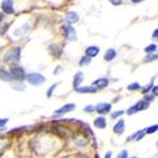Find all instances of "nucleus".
<instances>
[{
    "label": "nucleus",
    "instance_id": "5",
    "mask_svg": "<svg viewBox=\"0 0 158 158\" xmlns=\"http://www.w3.org/2000/svg\"><path fill=\"white\" fill-rule=\"evenodd\" d=\"M77 107L75 104L73 103H68L65 105H63L62 107H60L59 110H56V113H54V116H59V115H63V114H66V113H70L74 110V108Z\"/></svg>",
    "mask_w": 158,
    "mask_h": 158
},
{
    "label": "nucleus",
    "instance_id": "9",
    "mask_svg": "<svg viewBox=\"0 0 158 158\" xmlns=\"http://www.w3.org/2000/svg\"><path fill=\"white\" fill-rule=\"evenodd\" d=\"M113 129H114V133H116V134H118V135H122L125 131V122L123 121V119H118V122L115 124V126H114Z\"/></svg>",
    "mask_w": 158,
    "mask_h": 158
},
{
    "label": "nucleus",
    "instance_id": "27",
    "mask_svg": "<svg viewBox=\"0 0 158 158\" xmlns=\"http://www.w3.org/2000/svg\"><path fill=\"white\" fill-rule=\"evenodd\" d=\"M123 114H124V111H119V112H116V113L112 114V117H113V118H115V117H118V116L123 115Z\"/></svg>",
    "mask_w": 158,
    "mask_h": 158
},
{
    "label": "nucleus",
    "instance_id": "20",
    "mask_svg": "<svg viewBox=\"0 0 158 158\" xmlns=\"http://www.w3.org/2000/svg\"><path fill=\"white\" fill-rule=\"evenodd\" d=\"M156 50H157V45L156 44H150L145 48V52H147V53H152V52L154 53Z\"/></svg>",
    "mask_w": 158,
    "mask_h": 158
},
{
    "label": "nucleus",
    "instance_id": "2",
    "mask_svg": "<svg viewBox=\"0 0 158 158\" xmlns=\"http://www.w3.org/2000/svg\"><path fill=\"white\" fill-rule=\"evenodd\" d=\"M26 77L27 81L29 82L31 85H33V86H39V85L43 84L45 81V77L40 73H30Z\"/></svg>",
    "mask_w": 158,
    "mask_h": 158
},
{
    "label": "nucleus",
    "instance_id": "35",
    "mask_svg": "<svg viewBox=\"0 0 158 158\" xmlns=\"http://www.w3.org/2000/svg\"><path fill=\"white\" fill-rule=\"evenodd\" d=\"M2 19H3V16L1 15V13H0V22H1V20H2Z\"/></svg>",
    "mask_w": 158,
    "mask_h": 158
},
{
    "label": "nucleus",
    "instance_id": "14",
    "mask_svg": "<svg viewBox=\"0 0 158 158\" xmlns=\"http://www.w3.org/2000/svg\"><path fill=\"white\" fill-rule=\"evenodd\" d=\"M49 50H50L51 54L54 56H60L61 54H62V52H63V51H62V48L56 44H51L50 48H49Z\"/></svg>",
    "mask_w": 158,
    "mask_h": 158
},
{
    "label": "nucleus",
    "instance_id": "22",
    "mask_svg": "<svg viewBox=\"0 0 158 158\" xmlns=\"http://www.w3.org/2000/svg\"><path fill=\"white\" fill-rule=\"evenodd\" d=\"M58 86V84H53L52 86L50 87V89H49V90L47 91V96L48 98H51V96H52V93H53V91H54V89H56V87Z\"/></svg>",
    "mask_w": 158,
    "mask_h": 158
},
{
    "label": "nucleus",
    "instance_id": "31",
    "mask_svg": "<svg viewBox=\"0 0 158 158\" xmlns=\"http://www.w3.org/2000/svg\"><path fill=\"white\" fill-rule=\"evenodd\" d=\"M112 157V152H107L105 154V158H111Z\"/></svg>",
    "mask_w": 158,
    "mask_h": 158
},
{
    "label": "nucleus",
    "instance_id": "21",
    "mask_svg": "<svg viewBox=\"0 0 158 158\" xmlns=\"http://www.w3.org/2000/svg\"><path fill=\"white\" fill-rule=\"evenodd\" d=\"M140 89V85L138 83H132V84H129L127 86V90L129 91H135V90H139Z\"/></svg>",
    "mask_w": 158,
    "mask_h": 158
},
{
    "label": "nucleus",
    "instance_id": "23",
    "mask_svg": "<svg viewBox=\"0 0 158 158\" xmlns=\"http://www.w3.org/2000/svg\"><path fill=\"white\" fill-rule=\"evenodd\" d=\"M157 128H158V125H154V126H150L149 128L146 131L147 134H152V133H155L157 132Z\"/></svg>",
    "mask_w": 158,
    "mask_h": 158
},
{
    "label": "nucleus",
    "instance_id": "32",
    "mask_svg": "<svg viewBox=\"0 0 158 158\" xmlns=\"http://www.w3.org/2000/svg\"><path fill=\"white\" fill-rule=\"evenodd\" d=\"M153 93H155V95H157V86H155L153 89Z\"/></svg>",
    "mask_w": 158,
    "mask_h": 158
},
{
    "label": "nucleus",
    "instance_id": "12",
    "mask_svg": "<svg viewBox=\"0 0 158 158\" xmlns=\"http://www.w3.org/2000/svg\"><path fill=\"white\" fill-rule=\"evenodd\" d=\"M83 80H84V74L82 73V72H77V73L75 74V75H74L73 86L75 87V89L80 87V85H81V83L83 82Z\"/></svg>",
    "mask_w": 158,
    "mask_h": 158
},
{
    "label": "nucleus",
    "instance_id": "1",
    "mask_svg": "<svg viewBox=\"0 0 158 158\" xmlns=\"http://www.w3.org/2000/svg\"><path fill=\"white\" fill-rule=\"evenodd\" d=\"M20 54H21V49L20 48L11 49L9 52H7L5 54L3 61L6 63H17L20 60Z\"/></svg>",
    "mask_w": 158,
    "mask_h": 158
},
{
    "label": "nucleus",
    "instance_id": "29",
    "mask_svg": "<svg viewBox=\"0 0 158 158\" xmlns=\"http://www.w3.org/2000/svg\"><path fill=\"white\" fill-rule=\"evenodd\" d=\"M8 123V118H5V119H0V128H2L6 124Z\"/></svg>",
    "mask_w": 158,
    "mask_h": 158
},
{
    "label": "nucleus",
    "instance_id": "19",
    "mask_svg": "<svg viewBox=\"0 0 158 158\" xmlns=\"http://www.w3.org/2000/svg\"><path fill=\"white\" fill-rule=\"evenodd\" d=\"M91 60H92V59L89 58V56H83V58H82L81 60H80L79 64H80V65H81V66H83V65H87V64H90Z\"/></svg>",
    "mask_w": 158,
    "mask_h": 158
},
{
    "label": "nucleus",
    "instance_id": "16",
    "mask_svg": "<svg viewBox=\"0 0 158 158\" xmlns=\"http://www.w3.org/2000/svg\"><path fill=\"white\" fill-rule=\"evenodd\" d=\"M75 91L79 93L85 94V93H95L98 90L94 86H83V87H77V89H75Z\"/></svg>",
    "mask_w": 158,
    "mask_h": 158
},
{
    "label": "nucleus",
    "instance_id": "18",
    "mask_svg": "<svg viewBox=\"0 0 158 158\" xmlns=\"http://www.w3.org/2000/svg\"><path fill=\"white\" fill-rule=\"evenodd\" d=\"M115 56H116V51L114 49H108L105 52V54H104V60L108 62V61H112L113 59H115Z\"/></svg>",
    "mask_w": 158,
    "mask_h": 158
},
{
    "label": "nucleus",
    "instance_id": "28",
    "mask_svg": "<svg viewBox=\"0 0 158 158\" xmlns=\"http://www.w3.org/2000/svg\"><path fill=\"white\" fill-rule=\"evenodd\" d=\"M110 2L114 6H119L122 3V0H110Z\"/></svg>",
    "mask_w": 158,
    "mask_h": 158
},
{
    "label": "nucleus",
    "instance_id": "15",
    "mask_svg": "<svg viewBox=\"0 0 158 158\" xmlns=\"http://www.w3.org/2000/svg\"><path fill=\"white\" fill-rule=\"evenodd\" d=\"M0 80L5 82H11L13 80V77L9 72L5 71L2 69H0Z\"/></svg>",
    "mask_w": 158,
    "mask_h": 158
},
{
    "label": "nucleus",
    "instance_id": "10",
    "mask_svg": "<svg viewBox=\"0 0 158 158\" xmlns=\"http://www.w3.org/2000/svg\"><path fill=\"white\" fill-rule=\"evenodd\" d=\"M98 52H100V49H98V47H96V45H92V47H89L86 49V50H85L86 56H89V58H91V59L98 56Z\"/></svg>",
    "mask_w": 158,
    "mask_h": 158
},
{
    "label": "nucleus",
    "instance_id": "4",
    "mask_svg": "<svg viewBox=\"0 0 158 158\" xmlns=\"http://www.w3.org/2000/svg\"><path fill=\"white\" fill-rule=\"evenodd\" d=\"M148 106H149V103L148 102H146V101H140V102L136 103L134 106H132V107L129 108L128 111H127V113H128L129 115H132L133 113H137V112L144 111V110L148 108Z\"/></svg>",
    "mask_w": 158,
    "mask_h": 158
},
{
    "label": "nucleus",
    "instance_id": "17",
    "mask_svg": "<svg viewBox=\"0 0 158 158\" xmlns=\"http://www.w3.org/2000/svg\"><path fill=\"white\" fill-rule=\"evenodd\" d=\"M94 126L98 127V128H101V129L105 128L106 127V119L104 118V117H102V116H101V117H98V118L94 121Z\"/></svg>",
    "mask_w": 158,
    "mask_h": 158
},
{
    "label": "nucleus",
    "instance_id": "6",
    "mask_svg": "<svg viewBox=\"0 0 158 158\" xmlns=\"http://www.w3.org/2000/svg\"><path fill=\"white\" fill-rule=\"evenodd\" d=\"M1 8L8 15H11V13L15 12V7H13L12 0H3L2 2H1Z\"/></svg>",
    "mask_w": 158,
    "mask_h": 158
},
{
    "label": "nucleus",
    "instance_id": "30",
    "mask_svg": "<svg viewBox=\"0 0 158 158\" xmlns=\"http://www.w3.org/2000/svg\"><path fill=\"white\" fill-rule=\"evenodd\" d=\"M61 72H62V66H58V68L54 70V72H53V73H54V74H59V73H61Z\"/></svg>",
    "mask_w": 158,
    "mask_h": 158
},
{
    "label": "nucleus",
    "instance_id": "13",
    "mask_svg": "<svg viewBox=\"0 0 158 158\" xmlns=\"http://www.w3.org/2000/svg\"><path fill=\"white\" fill-rule=\"evenodd\" d=\"M66 20H68L69 22V26H71V24L73 23H77V21H79V15H77V12H69L68 16H66Z\"/></svg>",
    "mask_w": 158,
    "mask_h": 158
},
{
    "label": "nucleus",
    "instance_id": "3",
    "mask_svg": "<svg viewBox=\"0 0 158 158\" xmlns=\"http://www.w3.org/2000/svg\"><path fill=\"white\" fill-rule=\"evenodd\" d=\"M10 72H11V75H12L13 79L18 80V81H21V80L26 79V72L24 70L21 68V66H18V65H13L11 66L10 69Z\"/></svg>",
    "mask_w": 158,
    "mask_h": 158
},
{
    "label": "nucleus",
    "instance_id": "7",
    "mask_svg": "<svg viewBox=\"0 0 158 158\" xmlns=\"http://www.w3.org/2000/svg\"><path fill=\"white\" fill-rule=\"evenodd\" d=\"M95 108H96V111H98V114H107L108 112L111 111L112 105L108 104V103H100Z\"/></svg>",
    "mask_w": 158,
    "mask_h": 158
},
{
    "label": "nucleus",
    "instance_id": "25",
    "mask_svg": "<svg viewBox=\"0 0 158 158\" xmlns=\"http://www.w3.org/2000/svg\"><path fill=\"white\" fill-rule=\"evenodd\" d=\"M156 59H157V54H156V53L154 54V53H153V54L148 56L147 58H146L145 61H146V62H150V61H154V60H156Z\"/></svg>",
    "mask_w": 158,
    "mask_h": 158
},
{
    "label": "nucleus",
    "instance_id": "33",
    "mask_svg": "<svg viewBox=\"0 0 158 158\" xmlns=\"http://www.w3.org/2000/svg\"><path fill=\"white\" fill-rule=\"evenodd\" d=\"M157 29L155 30V31H154V33H153V37H155V38H157Z\"/></svg>",
    "mask_w": 158,
    "mask_h": 158
},
{
    "label": "nucleus",
    "instance_id": "26",
    "mask_svg": "<svg viewBox=\"0 0 158 158\" xmlns=\"http://www.w3.org/2000/svg\"><path fill=\"white\" fill-rule=\"evenodd\" d=\"M95 107H96V106H94V105H87V106H85L84 111H85V112H87V113H91V112L94 111Z\"/></svg>",
    "mask_w": 158,
    "mask_h": 158
},
{
    "label": "nucleus",
    "instance_id": "24",
    "mask_svg": "<svg viewBox=\"0 0 158 158\" xmlns=\"http://www.w3.org/2000/svg\"><path fill=\"white\" fill-rule=\"evenodd\" d=\"M128 157V152H127V150H122L121 153L118 154V156H117V157L116 158H127Z\"/></svg>",
    "mask_w": 158,
    "mask_h": 158
},
{
    "label": "nucleus",
    "instance_id": "8",
    "mask_svg": "<svg viewBox=\"0 0 158 158\" xmlns=\"http://www.w3.org/2000/svg\"><path fill=\"white\" fill-rule=\"evenodd\" d=\"M65 37L70 41H75L77 40V34H75V30L72 28L71 26H65Z\"/></svg>",
    "mask_w": 158,
    "mask_h": 158
},
{
    "label": "nucleus",
    "instance_id": "34",
    "mask_svg": "<svg viewBox=\"0 0 158 158\" xmlns=\"http://www.w3.org/2000/svg\"><path fill=\"white\" fill-rule=\"evenodd\" d=\"M132 1H133L134 3H138V2H142L143 0H132Z\"/></svg>",
    "mask_w": 158,
    "mask_h": 158
},
{
    "label": "nucleus",
    "instance_id": "11",
    "mask_svg": "<svg viewBox=\"0 0 158 158\" xmlns=\"http://www.w3.org/2000/svg\"><path fill=\"white\" fill-rule=\"evenodd\" d=\"M108 85V80L107 79H104V77H102V79H98L96 80V81L93 83L92 86H94L96 90L98 89H105L106 86Z\"/></svg>",
    "mask_w": 158,
    "mask_h": 158
},
{
    "label": "nucleus",
    "instance_id": "36",
    "mask_svg": "<svg viewBox=\"0 0 158 158\" xmlns=\"http://www.w3.org/2000/svg\"><path fill=\"white\" fill-rule=\"evenodd\" d=\"M131 158H137V157H131Z\"/></svg>",
    "mask_w": 158,
    "mask_h": 158
}]
</instances>
